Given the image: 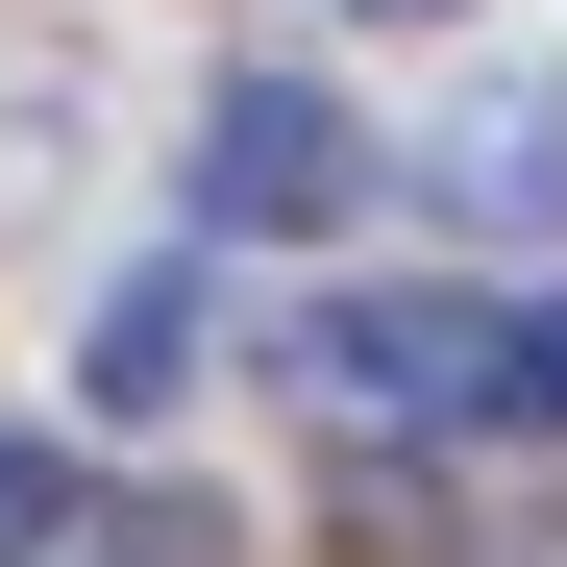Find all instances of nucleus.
Returning <instances> with one entry per match:
<instances>
[{"instance_id": "f257e3e1", "label": "nucleus", "mask_w": 567, "mask_h": 567, "mask_svg": "<svg viewBox=\"0 0 567 567\" xmlns=\"http://www.w3.org/2000/svg\"><path fill=\"white\" fill-rule=\"evenodd\" d=\"M198 198L223 223H346L370 198V124L321 100V74H223V100H198Z\"/></svg>"}, {"instance_id": "f03ea898", "label": "nucleus", "mask_w": 567, "mask_h": 567, "mask_svg": "<svg viewBox=\"0 0 567 567\" xmlns=\"http://www.w3.org/2000/svg\"><path fill=\"white\" fill-rule=\"evenodd\" d=\"M321 395H346V420H494L518 346L468 321V297H321Z\"/></svg>"}, {"instance_id": "7ed1b4c3", "label": "nucleus", "mask_w": 567, "mask_h": 567, "mask_svg": "<svg viewBox=\"0 0 567 567\" xmlns=\"http://www.w3.org/2000/svg\"><path fill=\"white\" fill-rule=\"evenodd\" d=\"M420 198H444L468 247H543V223H567V74H468V124L420 148Z\"/></svg>"}, {"instance_id": "20e7f679", "label": "nucleus", "mask_w": 567, "mask_h": 567, "mask_svg": "<svg viewBox=\"0 0 567 567\" xmlns=\"http://www.w3.org/2000/svg\"><path fill=\"white\" fill-rule=\"evenodd\" d=\"M74 395H100V420H173V395H198V271H124L100 346H74Z\"/></svg>"}, {"instance_id": "39448f33", "label": "nucleus", "mask_w": 567, "mask_h": 567, "mask_svg": "<svg viewBox=\"0 0 567 567\" xmlns=\"http://www.w3.org/2000/svg\"><path fill=\"white\" fill-rule=\"evenodd\" d=\"M74 543V468H50V420H0V567H50Z\"/></svg>"}, {"instance_id": "423d86ee", "label": "nucleus", "mask_w": 567, "mask_h": 567, "mask_svg": "<svg viewBox=\"0 0 567 567\" xmlns=\"http://www.w3.org/2000/svg\"><path fill=\"white\" fill-rule=\"evenodd\" d=\"M100 567H223V518H198V494H148V518H100Z\"/></svg>"}, {"instance_id": "0eeeda50", "label": "nucleus", "mask_w": 567, "mask_h": 567, "mask_svg": "<svg viewBox=\"0 0 567 567\" xmlns=\"http://www.w3.org/2000/svg\"><path fill=\"white\" fill-rule=\"evenodd\" d=\"M518 395H543V420H567V321H543V346H518Z\"/></svg>"}, {"instance_id": "6e6552de", "label": "nucleus", "mask_w": 567, "mask_h": 567, "mask_svg": "<svg viewBox=\"0 0 567 567\" xmlns=\"http://www.w3.org/2000/svg\"><path fill=\"white\" fill-rule=\"evenodd\" d=\"M370 25H468V0H370Z\"/></svg>"}]
</instances>
